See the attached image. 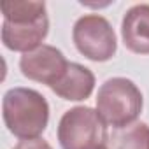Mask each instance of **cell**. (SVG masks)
<instances>
[{
	"mask_svg": "<svg viewBox=\"0 0 149 149\" xmlns=\"http://www.w3.org/2000/svg\"><path fill=\"white\" fill-rule=\"evenodd\" d=\"M2 118L7 130L21 139H37L49 123V104L32 88H11L2 100Z\"/></svg>",
	"mask_w": 149,
	"mask_h": 149,
	"instance_id": "cell-1",
	"label": "cell"
},
{
	"mask_svg": "<svg viewBox=\"0 0 149 149\" xmlns=\"http://www.w3.org/2000/svg\"><path fill=\"white\" fill-rule=\"evenodd\" d=\"M107 149H149V125L133 123L109 135Z\"/></svg>",
	"mask_w": 149,
	"mask_h": 149,
	"instance_id": "cell-10",
	"label": "cell"
},
{
	"mask_svg": "<svg viewBox=\"0 0 149 149\" xmlns=\"http://www.w3.org/2000/svg\"><path fill=\"white\" fill-rule=\"evenodd\" d=\"M72 40L77 51L91 61H109L118 51L114 28L100 14L81 16L74 23Z\"/></svg>",
	"mask_w": 149,
	"mask_h": 149,
	"instance_id": "cell-4",
	"label": "cell"
},
{
	"mask_svg": "<svg viewBox=\"0 0 149 149\" xmlns=\"http://www.w3.org/2000/svg\"><path fill=\"white\" fill-rule=\"evenodd\" d=\"M68 65L70 61L65 58V54L58 47L49 44H42L19 58V70L23 76L30 81L42 83L49 88L61 81Z\"/></svg>",
	"mask_w": 149,
	"mask_h": 149,
	"instance_id": "cell-5",
	"label": "cell"
},
{
	"mask_svg": "<svg viewBox=\"0 0 149 149\" xmlns=\"http://www.w3.org/2000/svg\"><path fill=\"white\" fill-rule=\"evenodd\" d=\"M51 90L63 100H70V102L86 100L91 97L95 90V74L81 63L70 61L61 81L54 84Z\"/></svg>",
	"mask_w": 149,
	"mask_h": 149,
	"instance_id": "cell-8",
	"label": "cell"
},
{
	"mask_svg": "<svg viewBox=\"0 0 149 149\" xmlns=\"http://www.w3.org/2000/svg\"><path fill=\"white\" fill-rule=\"evenodd\" d=\"M144 107L139 86L126 77L107 79L97 93V111L114 130L126 128L137 121Z\"/></svg>",
	"mask_w": 149,
	"mask_h": 149,
	"instance_id": "cell-2",
	"label": "cell"
},
{
	"mask_svg": "<svg viewBox=\"0 0 149 149\" xmlns=\"http://www.w3.org/2000/svg\"><path fill=\"white\" fill-rule=\"evenodd\" d=\"M0 11L4 14V21L16 25H30L47 18L46 2L33 0H4L0 4Z\"/></svg>",
	"mask_w": 149,
	"mask_h": 149,
	"instance_id": "cell-9",
	"label": "cell"
},
{
	"mask_svg": "<svg viewBox=\"0 0 149 149\" xmlns=\"http://www.w3.org/2000/svg\"><path fill=\"white\" fill-rule=\"evenodd\" d=\"M105 149H107V147H105Z\"/></svg>",
	"mask_w": 149,
	"mask_h": 149,
	"instance_id": "cell-12",
	"label": "cell"
},
{
	"mask_svg": "<svg viewBox=\"0 0 149 149\" xmlns=\"http://www.w3.org/2000/svg\"><path fill=\"white\" fill-rule=\"evenodd\" d=\"M121 37L128 51L149 54V4H137L125 13Z\"/></svg>",
	"mask_w": 149,
	"mask_h": 149,
	"instance_id": "cell-6",
	"label": "cell"
},
{
	"mask_svg": "<svg viewBox=\"0 0 149 149\" xmlns=\"http://www.w3.org/2000/svg\"><path fill=\"white\" fill-rule=\"evenodd\" d=\"M13 149H53L51 144L40 137L37 139H26V140H19Z\"/></svg>",
	"mask_w": 149,
	"mask_h": 149,
	"instance_id": "cell-11",
	"label": "cell"
},
{
	"mask_svg": "<svg viewBox=\"0 0 149 149\" xmlns=\"http://www.w3.org/2000/svg\"><path fill=\"white\" fill-rule=\"evenodd\" d=\"M107 140V123L91 107H72L58 123V142L61 149H105Z\"/></svg>",
	"mask_w": 149,
	"mask_h": 149,
	"instance_id": "cell-3",
	"label": "cell"
},
{
	"mask_svg": "<svg viewBox=\"0 0 149 149\" xmlns=\"http://www.w3.org/2000/svg\"><path fill=\"white\" fill-rule=\"evenodd\" d=\"M47 33H49L47 18L30 25H16L9 21L2 23V44L11 51L23 53V54L42 46Z\"/></svg>",
	"mask_w": 149,
	"mask_h": 149,
	"instance_id": "cell-7",
	"label": "cell"
}]
</instances>
